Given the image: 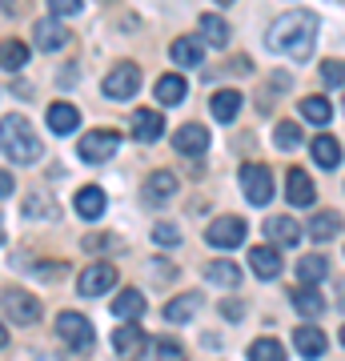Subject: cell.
<instances>
[{
	"label": "cell",
	"mask_w": 345,
	"mask_h": 361,
	"mask_svg": "<svg viewBox=\"0 0 345 361\" xmlns=\"http://www.w3.org/2000/svg\"><path fill=\"white\" fill-rule=\"evenodd\" d=\"M269 52H277V56H289V61H309V52L317 44V16L309 13V8H293V13H285L273 20L265 37Z\"/></svg>",
	"instance_id": "cell-1"
},
{
	"label": "cell",
	"mask_w": 345,
	"mask_h": 361,
	"mask_svg": "<svg viewBox=\"0 0 345 361\" xmlns=\"http://www.w3.org/2000/svg\"><path fill=\"white\" fill-rule=\"evenodd\" d=\"M0 149H4V157H8L13 165H37L40 157H44L40 137L32 133V125H28L20 113L0 116Z\"/></svg>",
	"instance_id": "cell-2"
},
{
	"label": "cell",
	"mask_w": 345,
	"mask_h": 361,
	"mask_svg": "<svg viewBox=\"0 0 345 361\" xmlns=\"http://www.w3.org/2000/svg\"><path fill=\"white\" fill-rule=\"evenodd\" d=\"M56 337H61L68 349H77V353H89L92 341H97V329H92V322L85 317V313L64 310L61 317H56Z\"/></svg>",
	"instance_id": "cell-3"
},
{
	"label": "cell",
	"mask_w": 345,
	"mask_h": 361,
	"mask_svg": "<svg viewBox=\"0 0 345 361\" xmlns=\"http://www.w3.org/2000/svg\"><path fill=\"white\" fill-rule=\"evenodd\" d=\"M0 313H4L13 325H32L40 317V301H37V293H28V289L13 285V289L0 293Z\"/></svg>",
	"instance_id": "cell-4"
},
{
	"label": "cell",
	"mask_w": 345,
	"mask_h": 361,
	"mask_svg": "<svg viewBox=\"0 0 345 361\" xmlns=\"http://www.w3.org/2000/svg\"><path fill=\"white\" fill-rule=\"evenodd\" d=\"M116 149H121V137L109 129H97V133H85L77 145V157L80 161H89V165H101V161H109V157H116Z\"/></svg>",
	"instance_id": "cell-5"
},
{
	"label": "cell",
	"mask_w": 345,
	"mask_h": 361,
	"mask_svg": "<svg viewBox=\"0 0 345 361\" xmlns=\"http://www.w3.org/2000/svg\"><path fill=\"white\" fill-rule=\"evenodd\" d=\"M241 189L249 205H269L273 201V173L265 165H245L241 169Z\"/></svg>",
	"instance_id": "cell-6"
},
{
	"label": "cell",
	"mask_w": 345,
	"mask_h": 361,
	"mask_svg": "<svg viewBox=\"0 0 345 361\" xmlns=\"http://www.w3.org/2000/svg\"><path fill=\"white\" fill-rule=\"evenodd\" d=\"M104 97H109V101H128V97H133V92L141 89V68L137 65H116L113 73H109V77H104Z\"/></svg>",
	"instance_id": "cell-7"
},
{
	"label": "cell",
	"mask_w": 345,
	"mask_h": 361,
	"mask_svg": "<svg viewBox=\"0 0 345 361\" xmlns=\"http://www.w3.org/2000/svg\"><path fill=\"white\" fill-rule=\"evenodd\" d=\"M113 285H116V269L109 261H101V265H89V269L77 277V293L80 297H101V293H109Z\"/></svg>",
	"instance_id": "cell-8"
},
{
	"label": "cell",
	"mask_w": 345,
	"mask_h": 361,
	"mask_svg": "<svg viewBox=\"0 0 345 361\" xmlns=\"http://www.w3.org/2000/svg\"><path fill=\"white\" fill-rule=\"evenodd\" d=\"M205 237H209V245H217V249H237L245 241V221L241 217H217V221H209Z\"/></svg>",
	"instance_id": "cell-9"
},
{
	"label": "cell",
	"mask_w": 345,
	"mask_h": 361,
	"mask_svg": "<svg viewBox=\"0 0 345 361\" xmlns=\"http://www.w3.org/2000/svg\"><path fill=\"white\" fill-rule=\"evenodd\" d=\"M285 197H289V205L305 209L317 201V189H313V180H309L305 169H289V177H285Z\"/></svg>",
	"instance_id": "cell-10"
},
{
	"label": "cell",
	"mask_w": 345,
	"mask_h": 361,
	"mask_svg": "<svg viewBox=\"0 0 345 361\" xmlns=\"http://www.w3.org/2000/svg\"><path fill=\"white\" fill-rule=\"evenodd\" d=\"M173 145H177V153H185V157H201L205 149H209V129L205 125H181L177 133H173Z\"/></svg>",
	"instance_id": "cell-11"
},
{
	"label": "cell",
	"mask_w": 345,
	"mask_h": 361,
	"mask_svg": "<svg viewBox=\"0 0 345 361\" xmlns=\"http://www.w3.org/2000/svg\"><path fill=\"white\" fill-rule=\"evenodd\" d=\"M133 137H137V141H161V137H165V116L161 113H153V109H137V113H133Z\"/></svg>",
	"instance_id": "cell-12"
},
{
	"label": "cell",
	"mask_w": 345,
	"mask_h": 361,
	"mask_svg": "<svg viewBox=\"0 0 345 361\" xmlns=\"http://www.w3.org/2000/svg\"><path fill=\"white\" fill-rule=\"evenodd\" d=\"M293 349L301 353V357H321L325 349H329V337L321 334V329H313V325H301V329H293Z\"/></svg>",
	"instance_id": "cell-13"
},
{
	"label": "cell",
	"mask_w": 345,
	"mask_h": 361,
	"mask_svg": "<svg viewBox=\"0 0 345 361\" xmlns=\"http://www.w3.org/2000/svg\"><path fill=\"white\" fill-rule=\"evenodd\" d=\"M32 37H37V49L40 52H56V49L68 44V28H64L61 20H37Z\"/></svg>",
	"instance_id": "cell-14"
},
{
	"label": "cell",
	"mask_w": 345,
	"mask_h": 361,
	"mask_svg": "<svg viewBox=\"0 0 345 361\" xmlns=\"http://www.w3.org/2000/svg\"><path fill=\"white\" fill-rule=\"evenodd\" d=\"M77 125H80V109H77V104H68V101L49 104V129L56 133V137H64V133H73Z\"/></svg>",
	"instance_id": "cell-15"
},
{
	"label": "cell",
	"mask_w": 345,
	"mask_h": 361,
	"mask_svg": "<svg viewBox=\"0 0 345 361\" xmlns=\"http://www.w3.org/2000/svg\"><path fill=\"white\" fill-rule=\"evenodd\" d=\"M249 265H253L257 277H265V281H273L277 273H282V253L273 245H257L253 253H249Z\"/></svg>",
	"instance_id": "cell-16"
},
{
	"label": "cell",
	"mask_w": 345,
	"mask_h": 361,
	"mask_svg": "<svg viewBox=\"0 0 345 361\" xmlns=\"http://www.w3.org/2000/svg\"><path fill=\"white\" fill-rule=\"evenodd\" d=\"M73 205H77V213H80L85 221H101V217H104V205H109V201H104V193L97 189V185H85V189L77 193V201H73Z\"/></svg>",
	"instance_id": "cell-17"
},
{
	"label": "cell",
	"mask_w": 345,
	"mask_h": 361,
	"mask_svg": "<svg viewBox=\"0 0 345 361\" xmlns=\"http://www.w3.org/2000/svg\"><path fill=\"white\" fill-rule=\"evenodd\" d=\"M309 153H313V161H317L321 169H337V165H341V145H337V137H329V133L313 137Z\"/></svg>",
	"instance_id": "cell-18"
},
{
	"label": "cell",
	"mask_w": 345,
	"mask_h": 361,
	"mask_svg": "<svg viewBox=\"0 0 345 361\" xmlns=\"http://www.w3.org/2000/svg\"><path fill=\"white\" fill-rule=\"evenodd\" d=\"M173 193H177V177H173V173H165V169H157L153 177L145 180V201H153V205L169 201Z\"/></svg>",
	"instance_id": "cell-19"
},
{
	"label": "cell",
	"mask_w": 345,
	"mask_h": 361,
	"mask_svg": "<svg viewBox=\"0 0 345 361\" xmlns=\"http://www.w3.org/2000/svg\"><path fill=\"white\" fill-rule=\"evenodd\" d=\"M185 92H189V85H185V77H177V73H169V77H161L157 80V89H153V97L165 109H173V104H181L185 101Z\"/></svg>",
	"instance_id": "cell-20"
},
{
	"label": "cell",
	"mask_w": 345,
	"mask_h": 361,
	"mask_svg": "<svg viewBox=\"0 0 345 361\" xmlns=\"http://www.w3.org/2000/svg\"><path fill=\"white\" fill-rule=\"evenodd\" d=\"M197 25H201V40L209 49H225V44H229V25H225L217 13H205Z\"/></svg>",
	"instance_id": "cell-21"
},
{
	"label": "cell",
	"mask_w": 345,
	"mask_h": 361,
	"mask_svg": "<svg viewBox=\"0 0 345 361\" xmlns=\"http://www.w3.org/2000/svg\"><path fill=\"white\" fill-rule=\"evenodd\" d=\"M265 233H269V241H277V245H297L301 241V225L293 217H269Z\"/></svg>",
	"instance_id": "cell-22"
},
{
	"label": "cell",
	"mask_w": 345,
	"mask_h": 361,
	"mask_svg": "<svg viewBox=\"0 0 345 361\" xmlns=\"http://www.w3.org/2000/svg\"><path fill=\"white\" fill-rule=\"evenodd\" d=\"M209 109H213V116H217L221 125H229V121H237V113H241V92H233V89L213 92Z\"/></svg>",
	"instance_id": "cell-23"
},
{
	"label": "cell",
	"mask_w": 345,
	"mask_h": 361,
	"mask_svg": "<svg viewBox=\"0 0 345 361\" xmlns=\"http://www.w3.org/2000/svg\"><path fill=\"white\" fill-rule=\"evenodd\" d=\"M197 310H201V297L197 293H181V297H173V301L165 305V322L185 325L189 317H197Z\"/></svg>",
	"instance_id": "cell-24"
},
{
	"label": "cell",
	"mask_w": 345,
	"mask_h": 361,
	"mask_svg": "<svg viewBox=\"0 0 345 361\" xmlns=\"http://www.w3.org/2000/svg\"><path fill=\"white\" fill-rule=\"evenodd\" d=\"M141 345H145V334H141V325H137V322H125L113 334V349L121 353V357H128V353L137 357V349H141Z\"/></svg>",
	"instance_id": "cell-25"
},
{
	"label": "cell",
	"mask_w": 345,
	"mask_h": 361,
	"mask_svg": "<svg viewBox=\"0 0 345 361\" xmlns=\"http://www.w3.org/2000/svg\"><path fill=\"white\" fill-rule=\"evenodd\" d=\"M169 56H173L181 68H197L205 61V52H201V44H197V37H177V40H173V49H169Z\"/></svg>",
	"instance_id": "cell-26"
},
{
	"label": "cell",
	"mask_w": 345,
	"mask_h": 361,
	"mask_svg": "<svg viewBox=\"0 0 345 361\" xmlns=\"http://www.w3.org/2000/svg\"><path fill=\"white\" fill-rule=\"evenodd\" d=\"M141 313H145V293H141V289H125V293H116V301H113V317L137 322Z\"/></svg>",
	"instance_id": "cell-27"
},
{
	"label": "cell",
	"mask_w": 345,
	"mask_h": 361,
	"mask_svg": "<svg viewBox=\"0 0 345 361\" xmlns=\"http://www.w3.org/2000/svg\"><path fill=\"white\" fill-rule=\"evenodd\" d=\"M293 310L301 313V317H321V313H325V297H321L313 285H301V289H293Z\"/></svg>",
	"instance_id": "cell-28"
},
{
	"label": "cell",
	"mask_w": 345,
	"mask_h": 361,
	"mask_svg": "<svg viewBox=\"0 0 345 361\" xmlns=\"http://www.w3.org/2000/svg\"><path fill=\"white\" fill-rule=\"evenodd\" d=\"M28 65V44L25 40H4L0 44V68L4 73H20Z\"/></svg>",
	"instance_id": "cell-29"
},
{
	"label": "cell",
	"mask_w": 345,
	"mask_h": 361,
	"mask_svg": "<svg viewBox=\"0 0 345 361\" xmlns=\"http://www.w3.org/2000/svg\"><path fill=\"white\" fill-rule=\"evenodd\" d=\"M205 277L213 285H225V289L241 285V269H237L233 261H209V265H205Z\"/></svg>",
	"instance_id": "cell-30"
},
{
	"label": "cell",
	"mask_w": 345,
	"mask_h": 361,
	"mask_svg": "<svg viewBox=\"0 0 345 361\" xmlns=\"http://www.w3.org/2000/svg\"><path fill=\"white\" fill-rule=\"evenodd\" d=\"M325 273H329V261H325V253H309V257L297 261V277H301L305 285L325 281Z\"/></svg>",
	"instance_id": "cell-31"
},
{
	"label": "cell",
	"mask_w": 345,
	"mask_h": 361,
	"mask_svg": "<svg viewBox=\"0 0 345 361\" xmlns=\"http://www.w3.org/2000/svg\"><path fill=\"white\" fill-rule=\"evenodd\" d=\"M341 233V217L337 213H317V217L309 221V237L313 241H333Z\"/></svg>",
	"instance_id": "cell-32"
},
{
	"label": "cell",
	"mask_w": 345,
	"mask_h": 361,
	"mask_svg": "<svg viewBox=\"0 0 345 361\" xmlns=\"http://www.w3.org/2000/svg\"><path fill=\"white\" fill-rule=\"evenodd\" d=\"M289 353L282 349V341H273V337H257L253 345H249V361H285Z\"/></svg>",
	"instance_id": "cell-33"
},
{
	"label": "cell",
	"mask_w": 345,
	"mask_h": 361,
	"mask_svg": "<svg viewBox=\"0 0 345 361\" xmlns=\"http://www.w3.org/2000/svg\"><path fill=\"white\" fill-rule=\"evenodd\" d=\"M301 116H305V121H313V125H329L333 104L325 101V97H305V101H301Z\"/></svg>",
	"instance_id": "cell-34"
},
{
	"label": "cell",
	"mask_w": 345,
	"mask_h": 361,
	"mask_svg": "<svg viewBox=\"0 0 345 361\" xmlns=\"http://www.w3.org/2000/svg\"><path fill=\"white\" fill-rule=\"evenodd\" d=\"M273 141H277V149L293 153L297 145H301V125H293V121H282V125L273 129Z\"/></svg>",
	"instance_id": "cell-35"
},
{
	"label": "cell",
	"mask_w": 345,
	"mask_h": 361,
	"mask_svg": "<svg viewBox=\"0 0 345 361\" xmlns=\"http://www.w3.org/2000/svg\"><path fill=\"white\" fill-rule=\"evenodd\" d=\"M321 85H325V89L345 85V61H325V65H321Z\"/></svg>",
	"instance_id": "cell-36"
},
{
	"label": "cell",
	"mask_w": 345,
	"mask_h": 361,
	"mask_svg": "<svg viewBox=\"0 0 345 361\" xmlns=\"http://www.w3.org/2000/svg\"><path fill=\"white\" fill-rule=\"evenodd\" d=\"M25 213H28V217H37V213H40V217H56V209H52V201H49L44 193H32V197H28V201H25Z\"/></svg>",
	"instance_id": "cell-37"
},
{
	"label": "cell",
	"mask_w": 345,
	"mask_h": 361,
	"mask_svg": "<svg viewBox=\"0 0 345 361\" xmlns=\"http://www.w3.org/2000/svg\"><path fill=\"white\" fill-rule=\"evenodd\" d=\"M157 353H153V361H185V349L177 345V341H165V337H161V341H157Z\"/></svg>",
	"instance_id": "cell-38"
},
{
	"label": "cell",
	"mask_w": 345,
	"mask_h": 361,
	"mask_svg": "<svg viewBox=\"0 0 345 361\" xmlns=\"http://www.w3.org/2000/svg\"><path fill=\"white\" fill-rule=\"evenodd\" d=\"M153 241H157V245H177V241H181L177 225H165V221H161V225L153 229Z\"/></svg>",
	"instance_id": "cell-39"
},
{
	"label": "cell",
	"mask_w": 345,
	"mask_h": 361,
	"mask_svg": "<svg viewBox=\"0 0 345 361\" xmlns=\"http://www.w3.org/2000/svg\"><path fill=\"white\" fill-rule=\"evenodd\" d=\"M49 8L56 16H77L80 8H85V0H49Z\"/></svg>",
	"instance_id": "cell-40"
},
{
	"label": "cell",
	"mask_w": 345,
	"mask_h": 361,
	"mask_svg": "<svg viewBox=\"0 0 345 361\" xmlns=\"http://www.w3.org/2000/svg\"><path fill=\"white\" fill-rule=\"evenodd\" d=\"M221 313H225V317H229V322H241L245 305H241V301H229V297H225V301H221Z\"/></svg>",
	"instance_id": "cell-41"
},
{
	"label": "cell",
	"mask_w": 345,
	"mask_h": 361,
	"mask_svg": "<svg viewBox=\"0 0 345 361\" xmlns=\"http://www.w3.org/2000/svg\"><path fill=\"white\" fill-rule=\"evenodd\" d=\"M16 189V180H13V173H4V169H0V197H8Z\"/></svg>",
	"instance_id": "cell-42"
},
{
	"label": "cell",
	"mask_w": 345,
	"mask_h": 361,
	"mask_svg": "<svg viewBox=\"0 0 345 361\" xmlns=\"http://www.w3.org/2000/svg\"><path fill=\"white\" fill-rule=\"evenodd\" d=\"M0 349H8V329H4V322H0Z\"/></svg>",
	"instance_id": "cell-43"
},
{
	"label": "cell",
	"mask_w": 345,
	"mask_h": 361,
	"mask_svg": "<svg viewBox=\"0 0 345 361\" xmlns=\"http://www.w3.org/2000/svg\"><path fill=\"white\" fill-rule=\"evenodd\" d=\"M341 305H345V281H341Z\"/></svg>",
	"instance_id": "cell-44"
},
{
	"label": "cell",
	"mask_w": 345,
	"mask_h": 361,
	"mask_svg": "<svg viewBox=\"0 0 345 361\" xmlns=\"http://www.w3.org/2000/svg\"><path fill=\"white\" fill-rule=\"evenodd\" d=\"M341 345H345V325H341Z\"/></svg>",
	"instance_id": "cell-45"
},
{
	"label": "cell",
	"mask_w": 345,
	"mask_h": 361,
	"mask_svg": "<svg viewBox=\"0 0 345 361\" xmlns=\"http://www.w3.org/2000/svg\"><path fill=\"white\" fill-rule=\"evenodd\" d=\"M217 4H233V0H217Z\"/></svg>",
	"instance_id": "cell-46"
},
{
	"label": "cell",
	"mask_w": 345,
	"mask_h": 361,
	"mask_svg": "<svg viewBox=\"0 0 345 361\" xmlns=\"http://www.w3.org/2000/svg\"><path fill=\"white\" fill-rule=\"evenodd\" d=\"M0 241H4V233H0Z\"/></svg>",
	"instance_id": "cell-47"
},
{
	"label": "cell",
	"mask_w": 345,
	"mask_h": 361,
	"mask_svg": "<svg viewBox=\"0 0 345 361\" xmlns=\"http://www.w3.org/2000/svg\"><path fill=\"white\" fill-rule=\"evenodd\" d=\"M133 361H141V357H133Z\"/></svg>",
	"instance_id": "cell-48"
}]
</instances>
